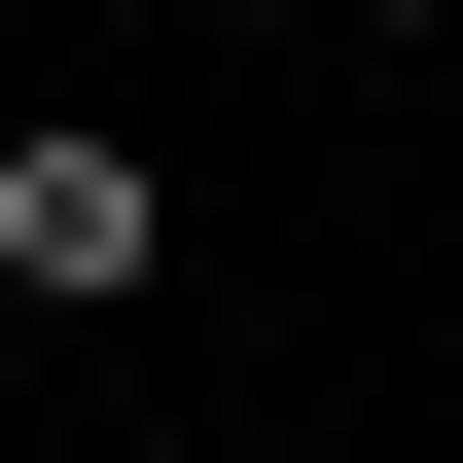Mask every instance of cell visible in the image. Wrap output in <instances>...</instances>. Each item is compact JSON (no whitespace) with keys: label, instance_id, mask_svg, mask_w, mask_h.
Instances as JSON below:
<instances>
[{"label":"cell","instance_id":"2","mask_svg":"<svg viewBox=\"0 0 463 463\" xmlns=\"http://www.w3.org/2000/svg\"><path fill=\"white\" fill-rule=\"evenodd\" d=\"M356 36H463V0H356Z\"/></svg>","mask_w":463,"mask_h":463},{"label":"cell","instance_id":"1","mask_svg":"<svg viewBox=\"0 0 463 463\" xmlns=\"http://www.w3.org/2000/svg\"><path fill=\"white\" fill-rule=\"evenodd\" d=\"M0 286H36V321H143V286H178V178H143L108 108H0Z\"/></svg>","mask_w":463,"mask_h":463}]
</instances>
